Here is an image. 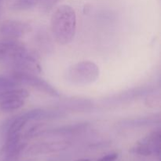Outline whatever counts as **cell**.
<instances>
[{
  "mask_svg": "<svg viewBox=\"0 0 161 161\" xmlns=\"http://www.w3.org/2000/svg\"><path fill=\"white\" fill-rule=\"evenodd\" d=\"M19 85L10 75H0V92L18 87Z\"/></svg>",
  "mask_w": 161,
  "mask_h": 161,
  "instance_id": "obj_15",
  "label": "cell"
},
{
  "mask_svg": "<svg viewBox=\"0 0 161 161\" xmlns=\"http://www.w3.org/2000/svg\"><path fill=\"white\" fill-rule=\"evenodd\" d=\"M152 92V89L150 87H137L134 89L129 90V91L123 92L122 94H119L115 100L120 101V102H125V101H130L131 99H136L140 97H143L149 93Z\"/></svg>",
  "mask_w": 161,
  "mask_h": 161,
  "instance_id": "obj_11",
  "label": "cell"
},
{
  "mask_svg": "<svg viewBox=\"0 0 161 161\" xmlns=\"http://www.w3.org/2000/svg\"><path fill=\"white\" fill-rule=\"evenodd\" d=\"M34 56L36 54L28 50L24 44L14 39L0 42V61L9 66L18 60Z\"/></svg>",
  "mask_w": 161,
  "mask_h": 161,
  "instance_id": "obj_3",
  "label": "cell"
},
{
  "mask_svg": "<svg viewBox=\"0 0 161 161\" xmlns=\"http://www.w3.org/2000/svg\"><path fill=\"white\" fill-rule=\"evenodd\" d=\"M118 155L116 153H111L108 154V155L105 156L104 157L101 158L100 160L97 161H114L116 160V159L117 158Z\"/></svg>",
  "mask_w": 161,
  "mask_h": 161,
  "instance_id": "obj_20",
  "label": "cell"
},
{
  "mask_svg": "<svg viewBox=\"0 0 161 161\" xmlns=\"http://www.w3.org/2000/svg\"><path fill=\"white\" fill-rule=\"evenodd\" d=\"M76 161H90V160H87V159H80V160H77Z\"/></svg>",
  "mask_w": 161,
  "mask_h": 161,
  "instance_id": "obj_21",
  "label": "cell"
},
{
  "mask_svg": "<svg viewBox=\"0 0 161 161\" xmlns=\"http://www.w3.org/2000/svg\"><path fill=\"white\" fill-rule=\"evenodd\" d=\"M31 30L28 24L20 20H9L0 24V33L10 39H17L25 36Z\"/></svg>",
  "mask_w": 161,
  "mask_h": 161,
  "instance_id": "obj_5",
  "label": "cell"
},
{
  "mask_svg": "<svg viewBox=\"0 0 161 161\" xmlns=\"http://www.w3.org/2000/svg\"><path fill=\"white\" fill-rule=\"evenodd\" d=\"M29 96V93L27 90L23 88L16 87L14 89L8 90L6 91L0 92V101L6 99H20L25 100Z\"/></svg>",
  "mask_w": 161,
  "mask_h": 161,
  "instance_id": "obj_12",
  "label": "cell"
},
{
  "mask_svg": "<svg viewBox=\"0 0 161 161\" xmlns=\"http://www.w3.org/2000/svg\"><path fill=\"white\" fill-rule=\"evenodd\" d=\"M26 144L25 143H19L14 149H12L11 151L8 152L7 153H6V159L5 161H14L15 160L17 157L20 156V154L23 152V150L25 149Z\"/></svg>",
  "mask_w": 161,
  "mask_h": 161,
  "instance_id": "obj_18",
  "label": "cell"
},
{
  "mask_svg": "<svg viewBox=\"0 0 161 161\" xmlns=\"http://www.w3.org/2000/svg\"><path fill=\"white\" fill-rule=\"evenodd\" d=\"M59 1L60 0H41L39 3L41 4V9L45 12H49Z\"/></svg>",
  "mask_w": 161,
  "mask_h": 161,
  "instance_id": "obj_19",
  "label": "cell"
},
{
  "mask_svg": "<svg viewBox=\"0 0 161 161\" xmlns=\"http://www.w3.org/2000/svg\"><path fill=\"white\" fill-rule=\"evenodd\" d=\"M9 75L20 85H28L52 97H59V92L57 91L56 88L34 73L12 71Z\"/></svg>",
  "mask_w": 161,
  "mask_h": 161,
  "instance_id": "obj_4",
  "label": "cell"
},
{
  "mask_svg": "<svg viewBox=\"0 0 161 161\" xmlns=\"http://www.w3.org/2000/svg\"><path fill=\"white\" fill-rule=\"evenodd\" d=\"M24 105V100L6 99L0 101V109L3 112H13L19 109Z\"/></svg>",
  "mask_w": 161,
  "mask_h": 161,
  "instance_id": "obj_13",
  "label": "cell"
},
{
  "mask_svg": "<svg viewBox=\"0 0 161 161\" xmlns=\"http://www.w3.org/2000/svg\"><path fill=\"white\" fill-rule=\"evenodd\" d=\"M47 130H48V128L45 124H39L28 130V132L26 133V138H31L44 135Z\"/></svg>",
  "mask_w": 161,
  "mask_h": 161,
  "instance_id": "obj_17",
  "label": "cell"
},
{
  "mask_svg": "<svg viewBox=\"0 0 161 161\" xmlns=\"http://www.w3.org/2000/svg\"><path fill=\"white\" fill-rule=\"evenodd\" d=\"M160 123V117L156 116H144L140 118H134V119H123L119 123L121 127L131 128V127H142L153 126Z\"/></svg>",
  "mask_w": 161,
  "mask_h": 161,
  "instance_id": "obj_8",
  "label": "cell"
},
{
  "mask_svg": "<svg viewBox=\"0 0 161 161\" xmlns=\"http://www.w3.org/2000/svg\"><path fill=\"white\" fill-rule=\"evenodd\" d=\"M41 0H14L11 8L14 10H26L34 7Z\"/></svg>",
  "mask_w": 161,
  "mask_h": 161,
  "instance_id": "obj_14",
  "label": "cell"
},
{
  "mask_svg": "<svg viewBox=\"0 0 161 161\" xmlns=\"http://www.w3.org/2000/svg\"><path fill=\"white\" fill-rule=\"evenodd\" d=\"M71 146V143L67 141L49 142H40L35 144L28 148L27 150L28 155H39L47 154L51 153L60 152L67 149Z\"/></svg>",
  "mask_w": 161,
  "mask_h": 161,
  "instance_id": "obj_6",
  "label": "cell"
},
{
  "mask_svg": "<svg viewBox=\"0 0 161 161\" xmlns=\"http://www.w3.org/2000/svg\"><path fill=\"white\" fill-rule=\"evenodd\" d=\"M50 24L52 33L58 43L64 46L73 40L76 31V15L70 6L62 5L57 8Z\"/></svg>",
  "mask_w": 161,
  "mask_h": 161,
  "instance_id": "obj_1",
  "label": "cell"
},
{
  "mask_svg": "<svg viewBox=\"0 0 161 161\" xmlns=\"http://www.w3.org/2000/svg\"><path fill=\"white\" fill-rule=\"evenodd\" d=\"M133 152L137 154H139L142 156H150L151 154L153 153V150L152 147L149 145V143L146 141L145 139L142 140L141 142L138 143L136 146L134 147Z\"/></svg>",
  "mask_w": 161,
  "mask_h": 161,
  "instance_id": "obj_16",
  "label": "cell"
},
{
  "mask_svg": "<svg viewBox=\"0 0 161 161\" xmlns=\"http://www.w3.org/2000/svg\"><path fill=\"white\" fill-rule=\"evenodd\" d=\"M88 127V124L86 123H80V124H71V125L63 126L58 128L48 130L45 132L44 135H69L72 134L78 133V132L83 130Z\"/></svg>",
  "mask_w": 161,
  "mask_h": 161,
  "instance_id": "obj_9",
  "label": "cell"
},
{
  "mask_svg": "<svg viewBox=\"0 0 161 161\" xmlns=\"http://www.w3.org/2000/svg\"><path fill=\"white\" fill-rule=\"evenodd\" d=\"M93 108V102L84 97H71L61 101L58 108L63 111L83 113L90 111Z\"/></svg>",
  "mask_w": 161,
  "mask_h": 161,
  "instance_id": "obj_7",
  "label": "cell"
},
{
  "mask_svg": "<svg viewBox=\"0 0 161 161\" xmlns=\"http://www.w3.org/2000/svg\"><path fill=\"white\" fill-rule=\"evenodd\" d=\"M100 75V69L95 63L90 61L72 64L65 72V79L71 84L86 86L94 83Z\"/></svg>",
  "mask_w": 161,
  "mask_h": 161,
  "instance_id": "obj_2",
  "label": "cell"
},
{
  "mask_svg": "<svg viewBox=\"0 0 161 161\" xmlns=\"http://www.w3.org/2000/svg\"><path fill=\"white\" fill-rule=\"evenodd\" d=\"M28 121L29 119H28L26 113L16 116L15 118L11 119L8 124L7 129H6V136L7 135H20L23 127Z\"/></svg>",
  "mask_w": 161,
  "mask_h": 161,
  "instance_id": "obj_10",
  "label": "cell"
}]
</instances>
